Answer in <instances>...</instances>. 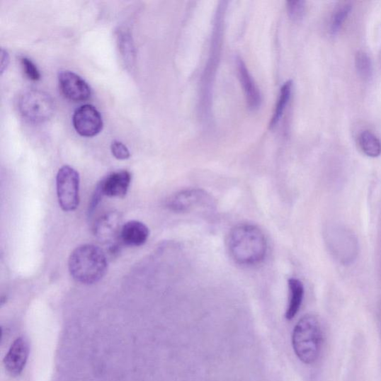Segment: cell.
<instances>
[{"label": "cell", "mask_w": 381, "mask_h": 381, "mask_svg": "<svg viewBox=\"0 0 381 381\" xmlns=\"http://www.w3.org/2000/svg\"><path fill=\"white\" fill-rule=\"evenodd\" d=\"M150 231L139 221H130L122 227L120 240L129 246H140L148 241Z\"/></svg>", "instance_id": "cell-12"}, {"label": "cell", "mask_w": 381, "mask_h": 381, "mask_svg": "<svg viewBox=\"0 0 381 381\" xmlns=\"http://www.w3.org/2000/svg\"><path fill=\"white\" fill-rule=\"evenodd\" d=\"M58 79L62 93L69 100L83 101L90 98L91 96L90 86L76 73L62 71Z\"/></svg>", "instance_id": "cell-8"}, {"label": "cell", "mask_w": 381, "mask_h": 381, "mask_svg": "<svg viewBox=\"0 0 381 381\" xmlns=\"http://www.w3.org/2000/svg\"><path fill=\"white\" fill-rule=\"evenodd\" d=\"M351 11V5L348 3L341 5L336 9L331 22V32L332 34H336L339 32Z\"/></svg>", "instance_id": "cell-17"}, {"label": "cell", "mask_w": 381, "mask_h": 381, "mask_svg": "<svg viewBox=\"0 0 381 381\" xmlns=\"http://www.w3.org/2000/svg\"><path fill=\"white\" fill-rule=\"evenodd\" d=\"M121 217L119 213L112 212L101 217L95 226V234L102 241L113 244L117 236L120 237L122 229Z\"/></svg>", "instance_id": "cell-11"}, {"label": "cell", "mask_w": 381, "mask_h": 381, "mask_svg": "<svg viewBox=\"0 0 381 381\" xmlns=\"http://www.w3.org/2000/svg\"><path fill=\"white\" fill-rule=\"evenodd\" d=\"M19 110L28 121L40 123L49 120L55 111L52 97L45 92L31 90L25 92L19 100Z\"/></svg>", "instance_id": "cell-4"}, {"label": "cell", "mask_w": 381, "mask_h": 381, "mask_svg": "<svg viewBox=\"0 0 381 381\" xmlns=\"http://www.w3.org/2000/svg\"><path fill=\"white\" fill-rule=\"evenodd\" d=\"M290 300L285 317L288 320L294 319L299 312L305 295V288L302 283L297 278H291L288 280Z\"/></svg>", "instance_id": "cell-13"}, {"label": "cell", "mask_w": 381, "mask_h": 381, "mask_svg": "<svg viewBox=\"0 0 381 381\" xmlns=\"http://www.w3.org/2000/svg\"><path fill=\"white\" fill-rule=\"evenodd\" d=\"M228 250L232 259L239 265L255 266L265 259L268 242L265 234L256 226L242 224L230 231Z\"/></svg>", "instance_id": "cell-1"}, {"label": "cell", "mask_w": 381, "mask_h": 381, "mask_svg": "<svg viewBox=\"0 0 381 381\" xmlns=\"http://www.w3.org/2000/svg\"><path fill=\"white\" fill-rule=\"evenodd\" d=\"M111 152L113 155L117 159L125 160L130 157V152L123 142L114 141L111 144Z\"/></svg>", "instance_id": "cell-20"}, {"label": "cell", "mask_w": 381, "mask_h": 381, "mask_svg": "<svg viewBox=\"0 0 381 381\" xmlns=\"http://www.w3.org/2000/svg\"><path fill=\"white\" fill-rule=\"evenodd\" d=\"M21 64L25 76L32 81H38L40 79V73L35 64L27 57H23Z\"/></svg>", "instance_id": "cell-19"}, {"label": "cell", "mask_w": 381, "mask_h": 381, "mask_svg": "<svg viewBox=\"0 0 381 381\" xmlns=\"http://www.w3.org/2000/svg\"><path fill=\"white\" fill-rule=\"evenodd\" d=\"M356 65L359 75L364 79H370L373 76V64L370 57L364 52L356 55Z\"/></svg>", "instance_id": "cell-18"}, {"label": "cell", "mask_w": 381, "mask_h": 381, "mask_svg": "<svg viewBox=\"0 0 381 381\" xmlns=\"http://www.w3.org/2000/svg\"><path fill=\"white\" fill-rule=\"evenodd\" d=\"M129 36L125 33L120 35L119 38L123 55L125 56V58L131 59L132 54H133V47H132L131 40Z\"/></svg>", "instance_id": "cell-21"}, {"label": "cell", "mask_w": 381, "mask_h": 381, "mask_svg": "<svg viewBox=\"0 0 381 381\" xmlns=\"http://www.w3.org/2000/svg\"><path fill=\"white\" fill-rule=\"evenodd\" d=\"M28 354V344L23 338L13 343L4 359L5 368L11 376L18 377L22 374Z\"/></svg>", "instance_id": "cell-10"}, {"label": "cell", "mask_w": 381, "mask_h": 381, "mask_svg": "<svg viewBox=\"0 0 381 381\" xmlns=\"http://www.w3.org/2000/svg\"><path fill=\"white\" fill-rule=\"evenodd\" d=\"M292 84V81H289L282 87L280 97V99H278V105L276 106L274 115L270 124L271 128H273L281 119L290 98Z\"/></svg>", "instance_id": "cell-16"}, {"label": "cell", "mask_w": 381, "mask_h": 381, "mask_svg": "<svg viewBox=\"0 0 381 381\" xmlns=\"http://www.w3.org/2000/svg\"><path fill=\"white\" fill-rule=\"evenodd\" d=\"M211 196L199 188L181 190L167 200V207L175 212H186L207 206L211 203Z\"/></svg>", "instance_id": "cell-6"}, {"label": "cell", "mask_w": 381, "mask_h": 381, "mask_svg": "<svg viewBox=\"0 0 381 381\" xmlns=\"http://www.w3.org/2000/svg\"><path fill=\"white\" fill-rule=\"evenodd\" d=\"M131 178V174L128 171H115L101 180L98 186L104 196L123 198L128 192Z\"/></svg>", "instance_id": "cell-9"}, {"label": "cell", "mask_w": 381, "mask_h": 381, "mask_svg": "<svg viewBox=\"0 0 381 381\" xmlns=\"http://www.w3.org/2000/svg\"><path fill=\"white\" fill-rule=\"evenodd\" d=\"M238 66L249 106L252 109L258 108L261 103V96L257 87L242 61H239Z\"/></svg>", "instance_id": "cell-14"}, {"label": "cell", "mask_w": 381, "mask_h": 381, "mask_svg": "<svg viewBox=\"0 0 381 381\" xmlns=\"http://www.w3.org/2000/svg\"><path fill=\"white\" fill-rule=\"evenodd\" d=\"M9 63V56L6 51L2 50L1 51V74L7 69Z\"/></svg>", "instance_id": "cell-24"}, {"label": "cell", "mask_w": 381, "mask_h": 381, "mask_svg": "<svg viewBox=\"0 0 381 381\" xmlns=\"http://www.w3.org/2000/svg\"><path fill=\"white\" fill-rule=\"evenodd\" d=\"M108 268L106 254L93 244L78 246L69 258L71 276L84 285H93L99 282L106 275Z\"/></svg>", "instance_id": "cell-2"}, {"label": "cell", "mask_w": 381, "mask_h": 381, "mask_svg": "<svg viewBox=\"0 0 381 381\" xmlns=\"http://www.w3.org/2000/svg\"><path fill=\"white\" fill-rule=\"evenodd\" d=\"M292 347L298 358L312 364L319 358L322 331L318 318L312 314L304 316L296 325L292 336Z\"/></svg>", "instance_id": "cell-3"}, {"label": "cell", "mask_w": 381, "mask_h": 381, "mask_svg": "<svg viewBox=\"0 0 381 381\" xmlns=\"http://www.w3.org/2000/svg\"><path fill=\"white\" fill-rule=\"evenodd\" d=\"M305 10V3L302 1L288 3V11L290 16L295 19H299L302 16Z\"/></svg>", "instance_id": "cell-22"}, {"label": "cell", "mask_w": 381, "mask_h": 381, "mask_svg": "<svg viewBox=\"0 0 381 381\" xmlns=\"http://www.w3.org/2000/svg\"><path fill=\"white\" fill-rule=\"evenodd\" d=\"M359 144L363 152L370 157L375 158L381 154V142L370 130H365L360 135Z\"/></svg>", "instance_id": "cell-15"}, {"label": "cell", "mask_w": 381, "mask_h": 381, "mask_svg": "<svg viewBox=\"0 0 381 381\" xmlns=\"http://www.w3.org/2000/svg\"><path fill=\"white\" fill-rule=\"evenodd\" d=\"M72 123L77 133L84 137H95L103 127L100 113L91 105L78 108L73 115Z\"/></svg>", "instance_id": "cell-7"}, {"label": "cell", "mask_w": 381, "mask_h": 381, "mask_svg": "<svg viewBox=\"0 0 381 381\" xmlns=\"http://www.w3.org/2000/svg\"><path fill=\"white\" fill-rule=\"evenodd\" d=\"M56 187L61 208L65 212L75 211L80 201L79 172L69 166L62 167L57 174Z\"/></svg>", "instance_id": "cell-5"}, {"label": "cell", "mask_w": 381, "mask_h": 381, "mask_svg": "<svg viewBox=\"0 0 381 381\" xmlns=\"http://www.w3.org/2000/svg\"><path fill=\"white\" fill-rule=\"evenodd\" d=\"M103 196V193H101L100 188L97 186L89 205V210H88V214H89V215H91L96 210L98 205Z\"/></svg>", "instance_id": "cell-23"}]
</instances>
